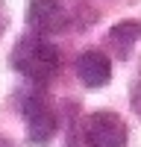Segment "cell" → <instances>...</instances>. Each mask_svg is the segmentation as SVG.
Wrapping results in <instances>:
<instances>
[{"label": "cell", "instance_id": "6da1fadb", "mask_svg": "<svg viewBox=\"0 0 141 147\" xmlns=\"http://www.w3.org/2000/svg\"><path fill=\"white\" fill-rule=\"evenodd\" d=\"M59 65H62V59H59V50L56 44H50L38 32H30L18 38L15 50H12V68L21 71L27 80L32 82H47L56 77Z\"/></svg>", "mask_w": 141, "mask_h": 147}, {"label": "cell", "instance_id": "7a4b0ae2", "mask_svg": "<svg viewBox=\"0 0 141 147\" xmlns=\"http://www.w3.org/2000/svg\"><path fill=\"white\" fill-rule=\"evenodd\" d=\"M82 138L88 147H124L126 144V124L115 112H91L82 121Z\"/></svg>", "mask_w": 141, "mask_h": 147}, {"label": "cell", "instance_id": "3957f363", "mask_svg": "<svg viewBox=\"0 0 141 147\" xmlns=\"http://www.w3.org/2000/svg\"><path fill=\"white\" fill-rule=\"evenodd\" d=\"M23 121H27V136L32 144H47L56 136V112L50 109V103L44 97L32 94L23 97Z\"/></svg>", "mask_w": 141, "mask_h": 147}, {"label": "cell", "instance_id": "277c9868", "mask_svg": "<svg viewBox=\"0 0 141 147\" xmlns=\"http://www.w3.org/2000/svg\"><path fill=\"white\" fill-rule=\"evenodd\" d=\"M27 24L38 35H53V32H62L68 27V12L59 0H30Z\"/></svg>", "mask_w": 141, "mask_h": 147}, {"label": "cell", "instance_id": "5b68a950", "mask_svg": "<svg viewBox=\"0 0 141 147\" xmlns=\"http://www.w3.org/2000/svg\"><path fill=\"white\" fill-rule=\"evenodd\" d=\"M77 77L88 88H103L112 80V59L100 50H85L77 59Z\"/></svg>", "mask_w": 141, "mask_h": 147}, {"label": "cell", "instance_id": "8992f818", "mask_svg": "<svg viewBox=\"0 0 141 147\" xmlns=\"http://www.w3.org/2000/svg\"><path fill=\"white\" fill-rule=\"evenodd\" d=\"M138 38H141V24L138 21H124V24H117V27L109 30V41H112L115 53L121 56V59L129 56V50H132V44Z\"/></svg>", "mask_w": 141, "mask_h": 147}, {"label": "cell", "instance_id": "52a82bcc", "mask_svg": "<svg viewBox=\"0 0 141 147\" xmlns=\"http://www.w3.org/2000/svg\"><path fill=\"white\" fill-rule=\"evenodd\" d=\"M0 147H12V144H9V141H3V138H0Z\"/></svg>", "mask_w": 141, "mask_h": 147}]
</instances>
